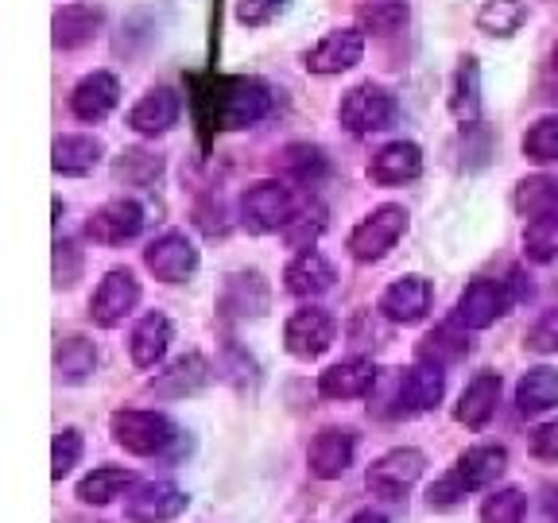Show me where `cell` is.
Here are the masks:
<instances>
[{
    "label": "cell",
    "instance_id": "6da1fadb",
    "mask_svg": "<svg viewBox=\"0 0 558 523\" xmlns=\"http://www.w3.org/2000/svg\"><path fill=\"white\" fill-rule=\"evenodd\" d=\"M446 396V368L415 361L411 368H396L392 376H380L368 392V411L380 418H415L427 415Z\"/></svg>",
    "mask_w": 558,
    "mask_h": 523
},
{
    "label": "cell",
    "instance_id": "7a4b0ae2",
    "mask_svg": "<svg viewBox=\"0 0 558 523\" xmlns=\"http://www.w3.org/2000/svg\"><path fill=\"white\" fill-rule=\"evenodd\" d=\"M508 473V450L505 446H470V450L427 488V504L435 512H453L462 508L465 497L497 488V481Z\"/></svg>",
    "mask_w": 558,
    "mask_h": 523
},
{
    "label": "cell",
    "instance_id": "3957f363",
    "mask_svg": "<svg viewBox=\"0 0 558 523\" xmlns=\"http://www.w3.org/2000/svg\"><path fill=\"white\" fill-rule=\"evenodd\" d=\"M198 101H209L206 124L221 132H244L271 113V86L253 74H226L209 78V94H198Z\"/></svg>",
    "mask_w": 558,
    "mask_h": 523
},
{
    "label": "cell",
    "instance_id": "277c9868",
    "mask_svg": "<svg viewBox=\"0 0 558 523\" xmlns=\"http://www.w3.org/2000/svg\"><path fill=\"white\" fill-rule=\"evenodd\" d=\"M299 209H303V202H299V194L283 179H260V183H253L241 194L236 218L253 236H268L283 233L299 218Z\"/></svg>",
    "mask_w": 558,
    "mask_h": 523
},
{
    "label": "cell",
    "instance_id": "5b68a950",
    "mask_svg": "<svg viewBox=\"0 0 558 523\" xmlns=\"http://www.w3.org/2000/svg\"><path fill=\"white\" fill-rule=\"evenodd\" d=\"M109 435L132 458H159V453H167L183 438V430L174 427L163 411L121 408L109 415Z\"/></svg>",
    "mask_w": 558,
    "mask_h": 523
},
{
    "label": "cell",
    "instance_id": "8992f818",
    "mask_svg": "<svg viewBox=\"0 0 558 523\" xmlns=\"http://www.w3.org/2000/svg\"><path fill=\"white\" fill-rule=\"evenodd\" d=\"M408 226H411L408 209L396 206V202H384V206H376L373 214H365V218L353 226V233H349V241H345L349 256L357 264H380L384 256L403 241Z\"/></svg>",
    "mask_w": 558,
    "mask_h": 523
},
{
    "label": "cell",
    "instance_id": "52a82bcc",
    "mask_svg": "<svg viewBox=\"0 0 558 523\" xmlns=\"http://www.w3.org/2000/svg\"><path fill=\"white\" fill-rule=\"evenodd\" d=\"M396 117H400V101L376 82H357L338 101V121L349 136H373V132L392 129Z\"/></svg>",
    "mask_w": 558,
    "mask_h": 523
},
{
    "label": "cell",
    "instance_id": "ba28073f",
    "mask_svg": "<svg viewBox=\"0 0 558 523\" xmlns=\"http://www.w3.org/2000/svg\"><path fill=\"white\" fill-rule=\"evenodd\" d=\"M427 473V453L415 446H396V450L380 453L373 465L365 470V485L373 497L380 500H403L411 488L423 481Z\"/></svg>",
    "mask_w": 558,
    "mask_h": 523
},
{
    "label": "cell",
    "instance_id": "9c48e42d",
    "mask_svg": "<svg viewBox=\"0 0 558 523\" xmlns=\"http://www.w3.org/2000/svg\"><path fill=\"white\" fill-rule=\"evenodd\" d=\"M338 341V318L326 306H299L283 323V349L295 361H318Z\"/></svg>",
    "mask_w": 558,
    "mask_h": 523
},
{
    "label": "cell",
    "instance_id": "30bf717a",
    "mask_svg": "<svg viewBox=\"0 0 558 523\" xmlns=\"http://www.w3.org/2000/svg\"><path fill=\"white\" fill-rule=\"evenodd\" d=\"M198 264H202L198 244H194L183 229H167V233H159L156 241H148V248H144V268H148L159 283H167V288L186 283V279L198 271Z\"/></svg>",
    "mask_w": 558,
    "mask_h": 523
},
{
    "label": "cell",
    "instance_id": "8fae6325",
    "mask_svg": "<svg viewBox=\"0 0 558 523\" xmlns=\"http://www.w3.org/2000/svg\"><path fill=\"white\" fill-rule=\"evenodd\" d=\"M140 306V279L132 268H109L89 299V323L97 330H117Z\"/></svg>",
    "mask_w": 558,
    "mask_h": 523
},
{
    "label": "cell",
    "instance_id": "7c38bea8",
    "mask_svg": "<svg viewBox=\"0 0 558 523\" xmlns=\"http://www.w3.org/2000/svg\"><path fill=\"white\" fill-rule=\"evenodd\" d=\"M515 306L512 291H508V279H473L465 283V291L458 295V311L453 318L465 326V330H488V326H497L508 311Z\"/></svg>",
    "mask_w": 558,
    "mask_h": 523
},
{
    "label": "cell",
    "instance_id": "4fadbf2b",
    "mask_svg": "<svg viewBox=\"0 0 558 523\" xmlns=\"http://www.w3.org/2000/svg\"><path fill=\"white\" fill-rule=\"evenodd\" d=\"M191 508V492L174 481H144L124 497V520L129 523H174Z\"/></svg>",
    "mask_w": 558,
    "mask_h": 523
},
{
    "label": "cell",
    "instance_id": "5bb4252c",
    "mask_svg": "<svg viewBox=\"0 0 558 523\" xmlns=\"http://www.w3.org/2000/svg\"><path fill=\"white\" fill-rule=\"evenodd\" d=\"M268 306H271V288L268 279H264V271L256 268L229 271L218 295V318H226V323H248V318H264Z\"/></svg>",
    "mask_w": 558,
    "mask_h": 523
},
{
    "label": "cell",
    "instance_id": "9a60e30c",
    "mask_svg": "<svg viewBox=\"0 0 558 523\" xmlns=\"http://www.w3.org/2000/svg\"><path fill=\"white\" fill-rule=\"evenodd\" d=\"M361 59H365V32H361V27H333V32H326L323 39L303 54V66H306V74L330 78V74L353 70Z\"/></svg>",
    "mask_w": 558,
    "mask_h": 523
},
{
    "label": "cell",
    "instance_id": "2e32d148",
    "mask_svg": "<svg viewBox=\"0 0 558 523\" xmlns=\"http://www.w3.org/2000/svg\"><path fill=\"white\" fill-rule=\"evenodd\" d=\"M214 376L218 373H214L206 353H183V357H174L163 373L148 376L144 392L156 396V400H186V396L206 392L209 384H214Z\"/></svg>",
    "mask_w": 558,
    "mask_h": 523
},
{
    "label": "cell",
    "instance_id": "e0dca14e",
    "mask_svg": "<svg viewBox=\"0 0 558 523\" xmlns=\"http://www.w3.org/2000/svg\"><path fill=\"white\" fill-rule=\"evenodd\" d=\"M430 303H435V288L427 276H400L380 291L376 311L392 326H418L430 314Z\"/></svg>",
    "mask_w": 558,
    "mask_h": 523
},
{
    "label": "cell",
    "instance_id": "ac0fdd59",
    "mask_svg": "<svg viewBox=\"0 0 558 523\" xmlns=\"http://www.w3.org/2000/svg\"><path fill=\"white\" fill-rule=\"evenodd\" d=\"M144 221H148V214H144V206L136 198H109L105 206H97L89 214L86 233L89 241L105 244V248H117L124 241H136L144 233Z\"/></svg>",
    "mask_w": 558,
    "mask_h": 523
},
{
    "label": "cell",
    "instance_id": "d6986e66",
    "mask_svg": "<svg viewBox=\"0 0 558 523\" xmlns=\"http://www.w3.org/2000/svg\"><path fill=\"white\" fill-rule=\"evenodd\" d=\"M357 458V435L349 427H323L306 446V470L314 481H341Z\"/></svg>",
    "mask_w": 558,
    "mask_h": 523
},
{
    "label": "cell",
    "instance_id": "ffe728a7",
    "mask_svg": "<svg viewBox=\"0 0 558 523\" xmlns=\"http://www.w3.org/2000/svg\"><path fill=\"white\" fill-rule=\"evenodd\" d=\"M121 101V82L109 70H89L70 89V113L82 124H101Z\"/></svg>",
    "mask_w": 558,
    "mask_h": 523
},
{
    "label": "cell",
    "instance_id": "44dd1931",
    "mask_svg": "<svg viewBox=\"0 0 558 523\" xmlns=\"http://www.w3.org/2000/svg\"><path fill=\"white\" fill-rule=\"evenodd\" d=\"M380 380V368H376L373 357H345L338 365L323 368L318 373V396L323 400H361L368 396Z\"/></svg>",
    "mask_w": 558,
    "mask_h": 523
},
{
    "label": "cell",
    "instance_id": "7402d4cb",
    "mask_svg": "<svg viewBox=\"0 0 558 523\" xmlns=\"http://www.w3.org/2000/svg\"><path fill=\"white\" fill-rule=\"evenodd\" d=\"M179 117H183V97L174 94L171 86H156L129 109V129L144 139H156L163 132H171L179 124Z\"/></svg>",
    "mask_w": 558,
    "mask_h": 523
},
{
    "label": "cell",
    "instance_id": "603a6c76",
    "mask_svg": "<svg viewBox=\"0 0 558 523\" xmlns=\"http://www.w3.org/2000/svg\"><path fill=\"white\" fill-rule=\"evenodd\" d=\"M368 183L376 186H403V183H415L418 174H423V148H418L415 139H392V144H384L365 167Z\"/></svg>",
    "mask_w": 558,
    "mask_h": 523
},
{
    "label": "cell",
    "instance_id": "cb8c5ba5",
    "mask_svg": "<svg viewBox=\"0 0 558 523\" xmlns=\"http://www.w3.org/2000/svg\"><path fill=\"white\" fill-rule=\"evenodd\" d=\"M500 388H505L500 373H488V368H485V373H477L462 388L458 403H453V418H458L465 430H485L488 423H493V415H497V408H500Z\"/></svg>",
    "mask_w": 558,
    "mask_h": 523
},
{
    "label": "cell",
    "instance_id": "d4e9b609",
    "mask_svg": "<svg viewBox=\"0 0 558 523\" xmlns=\"http://www.w3.org/2000/svg\"><path fill=\"white\" fill-rule=\"evenodd\" d=\"M338 283V271L326 260L318 248H306V253H295L283 268V291L295 299H318Z\"/></svg>",
    "mask_w": 558,
    "mask_h": 523
},
{
    "label": "cell",
    "instance_id": "484cf974",
    "mask_svg": "<svg viewBox=\"0 0 558 523\" xmlns=\"http://www.w3.org/2000/svg\"><path fill=\"white\" fill-rule=\"evenodd\" d=\"M97 345L86 333H66V338H54V380L62 388H82V384L94 380L97 373Z\"/></svg>",
    "mask_w": 558,
    "mask_h": 523
},
{
    "label": "cell",
    "instance_id": "4316f807",
    "mask_svg": "<svg viewBox=\"0 0 558 523\" xmlns=\"http://www.w3.org/2000/svg\"><path fill=\"white\" fill-rule=\"evenodd\" d=\"M171 341H174L171 318H167L163 311H148L136 326H132V333H129V357H132V365L144 368V373H148V368H156L159 361L167 357Z\"/></svg>",
    "mask_w": 558,
    "mask_h": 523
},
{
    "label": "cell",
    "instance_id": "83f0119b",
    "mask_svg": "<svg viewBox=\"0 0 558 523\" xmlns=\"http://www.w3.org/2000/svg\"><path fill=\"white\" fill-rule=\"evenodd\" d=\"M101 24H105V12L97 4H62L51 20L54 51H78V47L94 44Z\"/></svg>",
    "mask_w": 558,
    "mask_h": 523
},
{
    "label": "cell",
    "instance_id": "f1b7e54d",
    "mask_svg": "<svg viewBox=\"0 0 558 523\" xmlns=\"http://www.w3.org/2000/svg\"><path fill=\"white\" fill-rule=\"evenodd\" d=\"M105 159V144L89 132H66L54 139L51 148V167L62 179H82V174L97 171V163Z\"/></svg>",
    "mask_w": 558,
    "mask_h": 523
},
{
    "label": "cell",
    "instance_id": "f546056e",
    "mask_svg": "<svg viewBox=\"0 0 558 523\" xmlns=\"http://www.w3.org/2000/svg\"><path fill=\"white\" fill-rule=\"evenodd\" d=\"M473 330H465L458 318L453 323H442L435 326L430 333H423V341L415 345V361H427V365H438V368H450V365H462L470 357V341Z\"/></svg>",
    "mask_w": 558,
    "mask_h": 523
},
{
    "label": "cell",
    "instance_id": "4dcf8cb0",
    "mask_svg": "<svg viewBox=\"0 0 558 523\" xmlns=\"http://www.w3.org/2000/svg\"><path fill=\"white\" fill-rule=\"evenodd\" d=\"M132 488H136V473L132 470H124V465H97V470H89L74 485V497L86 508H105L113 504L117 497H129Z\"/></svg>",
    "mask_w": 558,
    "mask_h": 523
},
{
    "label": "cell",
    "instance_id": "1f68e13d",
    "mask_svg": "<svg viewBox=\"0 0 558 523\" xmlns=\"http://www.w3.org/2000/svg\"><path fill=\"white\" fill-rule=\"evenodd\" d=\"M558 408V368L535 365L515 380V411L523 418H539Z\"/></svg>",
    "mask_w": 558,
    "mask_h": 523
},
{
    "label": "cell",
    "instance_id": "d6a6232c",
    "mask_svg": "<svg viewBox=\"0 0 558 523\" xmlns=\"http://www.w3.org/2000/svg\"><path fill=\"white\" fill-rule=\"evenodd\" d=\"M450 117L458 124L481 121V62L477 54H462L450 82Z\"/></svg>",
    "mask_w": 558,
    "mask_h": 523
},
{
    "label": "cell",
    "instance_id": "836d02e7",
    "mask_svg": "<svg viewBox=\"0 0 558 523\" xmlns=\"http://www.w3.org/2000/svg\"><path fill=\"white\" fill-rule=\"evenodd\" d=\"M276 167L299 186H318L326 174H330V159H326V151L318 148V144H306V139H295V144H288V148L279 151Z\"/></svg>",
    "mask_w": 558,
    "mask_h": 523
},
{
    "label": "cell",
    "instance_id": "e575fe53",
    "mask_svg": "<svg viewBox=\"0 0 558 523\" xmlns=\"http://www.w3.org/2000/svg\"><path fill=\"white\" fill-rule=\"evenodd\" d=\"M512 209L523 221L543 218V214H558V179L550 174H527L512 186Z\"/></svg>",
    "mask_w": 558,
    "mask_h": 523
},
{
    "label": "cell",
    "instance_id": "d590c367",
    "mask_svg": "<svg viewBox=\"0 0 558 523\" xmlns=\"http://www.w3.org/2000/svg\"><path fill=\"white\" fill-rule=\"evenodd\" d=\"M163 156L151 148H124L121 156L113 159V179L124 186H156V179L163 174Z\"/></svg>",
    "mask_w": 558,
    "mask_h": 523
},
{
    "label": "cell",
    "instance_id": "8d00e7d4",
    "mask_svg": "<svg viewBox=\"0 0 558 523\" xmlns=\"http://www.w3.org/2000/svg\"><path fill=\"white\" fill-rule=\"evenodd\" d=\"M527 24V0H485L477 9V32L493 39H512Z\"/></svg>",
    "mask_w": 558,
    "mask_h": 523
},
{
    "label": "cell",
    "instance_id": "74e56055",
    "mask_svg": "<svg viewBox=\"0 0 558 523\" xmlns=\"http://www.w3.org/2000/svg\"><path fill=\"white\" fill-rule=\"evenodd\" d=\"M408 0H365L357 9V27L365 35H396L408 27Z\"/></svg>",
    "mask_w": 558,
    "mask_h": 523
},
{
    "label": "cell",
    "instance_id": "f35d334b",
    "mask_svg": "<svg viewBox=\"0 0 558 523\" xmlns=\"http://www.w3.org/2000/svg\"><path fill=\"white\" fill-rule=\"evenodd\" d=\"M481 523H523L527 520V492L520 485H500L488 488V497L481 500Z\"/></svg>",
    "mask_w": 558,
    "mask_h": 523
},
{
    "label": "cell",
    "instance_id": "ab89813d",
    "mask_svg": "<svg viewBox=\"0 0 558 523\" xmlns=\"http://www.w3.org/2000/svg\"><path fill=\"white\" fill-rule=\"evenodd\" d=\"M523 260L555 264L558 260V214H543L523 226Z\"/></svg>",
    "mask_w": 558,
    "mask_h": 523
},
{
    "label": "cell",
    "instance_id": "60d3db41",
    "mask_svg": "<svg viewBox=\"0 0 558 523\" xmlns=\"http://www.w3.org/2000/svg\"><path fill=\"white\" fill-rule=\"evenodd\" d=\"M523 159L535 167H547V163H558V117H539L532 129L523 132V144H520Z\"/></svg>",
    "mask_w": 558,
    "mask_h": 523
},
{
    "label": "cell",
    "instance_id": "b9f144b4",
    "mask_svg": "<svg viewBox=\"0 0 558 523\" xmlns=\"http://www.w3.org/2000/svg\"><path fill=\"white\" fill-rule=\"evenodd\" d=\"M497 156V132L485 121L462 124V167L465 171H485Z\"/></svg>",
    "mask_w": 558,
    "mask_h": 523
},
{
    "label": "cell",
    "instance_id": "7bdbcfd3",
    "mask_svg": "<svg viewBox=\"0 0 558 523\" xmlns=\"http://www.w3.org/2000/svg\"><path fill=\"white\" fill-rule=\"evenodd\" d=\"M82 453H86V435L78 427H59L54 430V442H51V477L62 481L74 473V465L82 462Z\"/></svg>",
    "mask_w": 558,
    "mask_h": 523
},
{
    "label": "cell",
    "instance_id": "ee69618b",
    "mask_svg": "<svg viewBox=\"0 0 558 523\" xmlns=\"http://www.w3.org/2000/svg\"><path fill=\"white\" fill-rule=\"evenodd\" d=\"M82 268H86V253L74 236H59L54 241V291H70L78 288Z\"/></svg>",
    "mask_w": 558,
    "mask_h": 523
},
{
    "label": "cell",
    "instance_id": "f6af8a7d",
    "mask_svg": "<svg viewBox=\"0 0 558 523\" xmlns=\"http://www.w3.org/2000/svg\"><path fill=\"white\" fill-rule=\"evenodd\" d=\"M218 376H226L236 392H248V388H256V380H260V373H256V361L248 357V353H244L233 338L226 341V353H221V361H218Z\"/></svg>",
    "mask_w": 558,
    "mask_h": 523
},
{
    "label": "cell",
    "instance_id": "bcb514c9",
    "mask_svg": "<svg viewBox=\"0 0 558 523\" xmlns=\"http://www.w3.org/2000/svg\"><path fill=\"white\" fill-rule=\"evenodd\" d=\"M295 0H236L233 4V20L241 27H268L276 24L279 16H288V9Z\"/></svg>",
    "mask_w": 558,
    "mask_h": 523
},
{
    "label": "cell",
    "instance_id": "7dc6e473",
    "mask_svg": "<svg viewBox=\"0 0 558 523\" xmlns=\"http://www.w3.org/2000/svg\"><path fill=\"white\" fill-rule=\"evenodd\" d=\"M523 349L527 353H539V357H555L558 353V306L555 311H543L527 330H523Z\"/></svg>",
    "mask_w": 558,
    "mask_h": 523
},
{
    "label": "cell",
    "instance_id": "c3c4849f",
    "mask_svg": "<svg viewBox=\"0 0 558 523\" xmlns=\"http://www.w3.org/2000/svg\"><path fill=\"white\" fill-rule=\"evenodd\" d=\"M318 233H323V209H314V214H311V206L299 209V218L291 221L288 229H283V236H288V244L295 248V253H306V248H314Z\"/></svg>",
    "mask_w": 558,
    "mask_h": 523
},
{
    "label": "cell",
    "instance_id": "681fc988",
    "mask_svg": "<svg viewBox=\"0 0 558 523\" xmlns=\"http://www.w3.org/2000/svg\"><path fill=\"white\" fill-rule=\"evenodd\" d=\"M532 458L539 462H558V418H547L532 430Z\"/></svg>",
    "mask_w": 558,
    "mask_h": 523
},
{
    "label": "cell",
    "instance_id": "f907efd6",
    "mask_svg": "<svg viewBox=\"0 0 558 523\" xmlns=\"http://www.w3.org/2000/svg\"><path fill=\"white\" fill-rule=\"evenodd\" d=\"M508 291H512L515 306H520V303H527V299L535 295V283H532V276H523V268H512V271H508Z\"/></svg>",
    "mask_w": 558,
    "mask_h": 523
},
{
    "label": "cell",
    "instance_id": "816d5d0a",
    "mask_svg": "<svg viewBox=\"0 0 558 523\" xmlns=\"http://www.w3.org/2000/svg\"><path fill=\"white\" fill-rule=\"evenodd\" d=\"M543 512L550 523H558V485H543Z\"/></svg>",
    "mask_w": 558,
    "mask_h": 523
},
{
    "label": "cell",
    "instance_id": "f5cc1de1",
    "mask_svg": "<svg viewBox=\"0 0 558 523\" xmlns=\"http://www.w3.org/2000/svg\"><path fill=\"white\" fill-rule=\"evenodd\" d=\"M345 523H388V515L376 512V508H361V512H353Z\"/></svg>",
    "mask_w": 558,
    "mask_h": 523
},
{
    "label": "cell",
    "instance_id": "db71d44e",
    "mask_svg": "<svg viewBox=\"0 0 558 523\" xmlns=\"http://www.w3.org/2000/svg\"><path fill=\"white\" fill-rule=\"evenodd\" d=\"M550 66L558 70V44H555V54H550Z\"/></svg>",
    "mask_w": 558,
    "mask_h": 523
}]
</instances>
